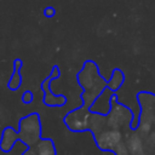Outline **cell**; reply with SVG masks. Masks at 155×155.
<instances>
[{"label": "cell", "mask_w": 155, "mask_h": 155, "mask_svg": "<svg viewBox=\"0 0 155 155\" xmlns=\"http://www.w3.org/2000/svg\"><path fill=\"white\" fill-rule=\"evenodd\" d=\"M52 81V78L48 75V78H46L42 82H41V90L45 92L42 102L44 104L48 105V107H63L67 103V97L63 94H54L51 92L50 88V84Z\"/></svg>", "instance_id": "4"}, {"label": "cell", "mask_w": 155, "mask_h": 155, "mask_svg": "<svg viewBox=\"0 0 155 155\" xmlns=\"http://www.w3.org/2000/svg\"><path fill=\"white\" fill-rule=\"evenodd\" d=\"M59 75H61V71H59L58 67H57V65H53V68H52V70H51L50 76L52 78V80H56V79H58V78H59Z\"/></svg>", "instance_id": "12"}, {"label": "cell", "mask_w": 155, "mask_h": 155, "mask_svg": "<svg viewBox=\"0 0 155 155\" xmlns=\"http://www.w3.org/2000/svg\"><path fill=\"white\" fill-rule=\"evenodd\" d=\"M17 138H18V133L12 127H6L2 132L1 143H0V148L2 149V151H8L17 140Z\"/></svg>", "instance_id": "6"}, {"label": "cell", "mask_w": 155, "mask_h": 155, "mask_svg": "<svg viewBox=\"0 0 155 155\" xmlns=\"http://www.w3.org/2000/svg\"><path fill=\"white\" fill-rule=\"evenodd\" d=\"M41 132V124L40 117L36 113L29 114L28 116L21 119L19 121V133L18 137L23 142H34L40 137Z\"/></svg>", "instance_id": "2"}, {"label": "cell", "mask_w": 155, "mask_h": 155, "mask_svg": "<svg viewBox=\"0 0 155 155\" xmlns=\"http://www.w3.org/2000/svg\"><path fill=\"white\" fill-rule=\"evenodd\" d=\"M21 84H22V76H21V74H19V70L13 69V73H12V75H11V78H10V80H8L7 87H8L11 91H16V90L19 88Z\"/></svg>", "instance_id": "9"}, {"label": "cell", "mask_w": 155, "mask_h": 155, "mask_svg": "<svg viewBox=\"0 0 155 155\" xmlns=\"http://www.w3.org/2000/svg\"><path fill=\"white\" fill-rule=\"evenodd\" d=\"M44 15L47 17V18H51L56 15V10L52 7V6H47L45 10H44Z\"/></svg>", "instance_id": "11"}, {"label": "cell", "mask_w": 155, "mask_h": 155, "mask_svg": "<svg viewBox=\"0 0 155 155\" xmlns=\"http://www.w3.org/2000/svg\"><path fill=\"white\" fill-rule=\"evenodd\" d=\"M90 113V108L82 105L75 110L69 111L64 117V122L73 131H84L88 127V121L91 116Z\"/></svg>", "instance_id": "3"}, {"label": "cell", "mask_w": 155, "mask_h": 155, "mask_svg": "<svg viewBox=\"0 0 155 155\" xmlns=\"http://www.w3.org/2000/svg\"><path fill=\"white\" fill-rule=\"evenodd\" d=\"M39 155H54V147L51 139H42L38 145Z\"/></svg>", "instance_id": "8"}, {"label": "cell", "mask_w": 155, "mask_h": 155, "mask_svg": "<svg viewBox=\"0 0 155 155\" xmlns=\"http://www.w3.org/2000/svg\"><path fill=\"white\" fill-rule=\"evenodd\" d=\"M33 99H34V96H33L31 91H24V92H23V94H22V102H23L24 104L31 103Z\"/></svg>", "instance_id": "10"}, {"label": "cell", "mask_w": 155, "mask_h": 155, "mask_svg": "<svg viewBox=\"0 0 155 155\" xmlns=\"http://www.w3.org/2000/svg\"><path fill=\"white\" fill-rule=\"evenodd\" d=\"M125 82V74L121 69H114L113 73H111V76L110 79L108 80V84H107V87L113 91V92H116L121 86L122 84Z\"/></svg>", "instance_id": "7"}, {"label": "cell", "mask_w": 155, "mask_h": 155, "mask_svg": "<svg viewBox=\"0 0 155 155\" xmlns=\"http://www.w3.org/2000/svg\"><path fill=\"white\" fill-rule=\"evenodd\" d=\"M22 65H23V62H22L19 58H17V59L13 61V69H16V70H21Z\"/></svg>", "instance_id": "13"}, {"label": "cell", "mask_w": 155, "mask_h": 155, "mask_svg": "<svg viewBox=\"0 0 155 155\" xmlns=\"http://www.w3.org/2000/svg\"><path fill=\"white\" fill-rule=\"evenodd\" d=\"M120 139H121V133L116 130H111V131H105L104 133H102L101 137L97 138V142L101 148H110L114 144L119 143Z\"/></svg>", "instance_id": "5"}, {"label": "cell", "mask_w": 155, "mask_h": 155, "mask_svg": "<svg viewBox=\"0 0 155 155\" xmlns=\"http://www.w3.org/2000/svg\"><path fill=\"white\" fill-rule=\"evenodd\" d=\"M76 79L79 85L84 88V92L81 93L84 105L90 108L96 98L107 88L108 80L102 78L98 65L90 59L84 63L82 69L76 75Z\"/></svg>", "instance_id": "1"}]
</instances>
